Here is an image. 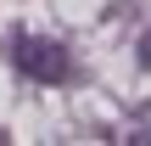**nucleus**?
<instances>
[{
    "label": "nucleus",
    "mask_w": 151,
    "mask_h": 146,
    "mask_svg": "<svg viewBox=\"0 0 151 146\" xmlns=\"http://www.w3.org/2000/svg\"><path fill=\"white\" fill-rule=\"evenodd\" d=\"M17 68L28 79H39V84H62L73 62H67V51L56 39H17Z\"/></svg>",
    "instance_id": "1"
}]
</instances>
